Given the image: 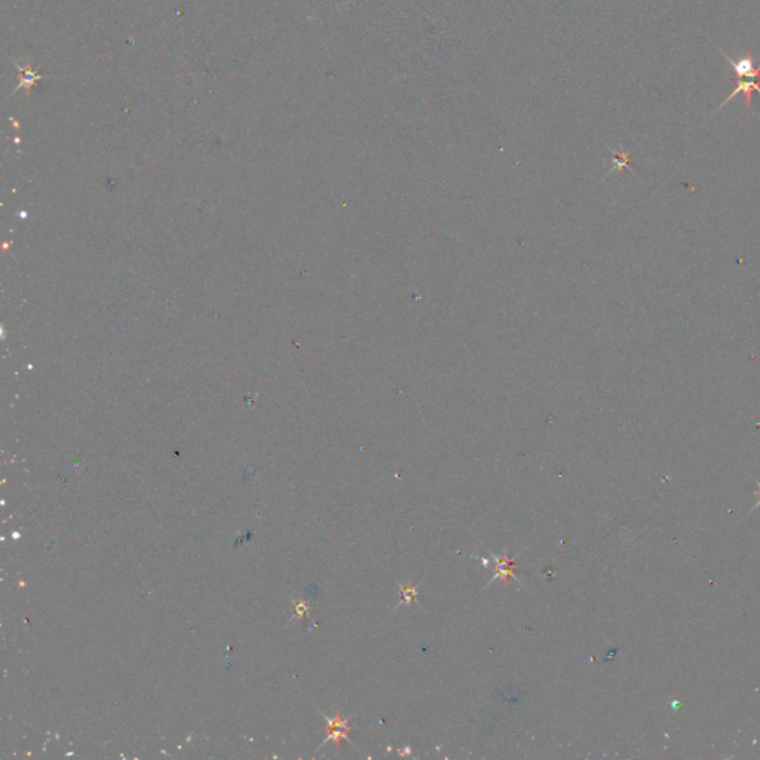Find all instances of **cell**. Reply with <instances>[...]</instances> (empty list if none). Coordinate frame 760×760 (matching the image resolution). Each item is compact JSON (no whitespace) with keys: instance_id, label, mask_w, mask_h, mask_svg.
I'll return each instance as SVG.
<instances>
[{"instance_id":"3957f363","label":"cell","mask_w":760,"mask_h":760,"mask_svg":"<svg viewBox=\"0 0 760 760\" xmlns=\"http://www.w3.org/2000/svg\"><path fill=\"white\" fill-rule=\"evenodd\" d=\"M759 93L760 94V78H737V85L734 88V91H732L730 95H728V98H725V102H723L717 110H720L723 106H725L726 103H729L732 98L737 97L738 94H744L746 97V106L747 108L750 110V107H752V94L755 93Z\"/></svg>"},{"instance_id":"7a4b0ae2","label":"cell","mask_w":760,"mask_h":760,"mask_svg":"<svg viewBox=\"0 0 760 760\" xmlns=\"http://www.w3.org/2000/svg\"><path fill=\"white\" fill-rule=\"evenodd\" d=\"M720 54L723 55V58H725L732 69H734V73L737 78H760V66L756 67L755 66V58H753V52L752 49H747V52L744 54V57H741L739 60H732L729 58L728 55L725 52Z\"/></svg>"},{"instance_id":"5b68a950","label":"cell","mask_w":760,"mask_h":760,"mask_svg":"<svg viewBox=\"0 0 760 760\" xmlns=\"http://www.w3.org/2000/svg\"><path fill=\"white\" fill-rule=\"evenodd\" d=\"M398 588L402 592V600L400 604H397V609L401 606V604H410L411 601L417 600L419 587H402V585H398Z\"/></svg>"},{"instance_id":"52a82bcc","label":"cell","mask_w":760,"mask_h":760,"mask_svg":"<svg viewBox=\"0 0 760 760\" xmlns=\"http://www.w3.org/2000/svg\"><path fill=\"white\" fill-rule=\"evenodd\" d=\"M759 487H760V486H759ZM759 503H760V502H759Z\"/></svg>"},{"instance_id":"277c9868","label":"cell","mask_w":760,"mask_h":760,"mask_svg":"<svg viewBox=\"0 0 760 760\" xmlns=\"http://www.w3.org/2000/svg\"><path fill=\"white\" fill-rule=\"evenodd\" d=\"M492 560L496 563V573L492 576V579L489 581V584L486 585V587H489L490 584H493V581H496V579L507 581L508 578H512L514 581H517L520 585H523V584H521V581L517 578V575L514 573V571H512V569H514V566L517 564V562L509 560L508 555H507V551L499 557L492 553Z\"/></svg>"},{"instance_id":"6da1fadb","label":"cell","mask_w":760,"mask_h":760,"mask_svg":"<svg viewBox=\"0 0 760 760\" xmlns=\"http://www.w3.org/2000/svg\"><path fill=\"white\" fill-rule=\"evenodd\" d=\"M14 66L18 70V85L15 87V89L12 91L11 95H9V97H12V94H15L16 91H20L23 88L25 89L27 97H30L32 88L38 85L39 80H42V79H57L58 78V76L41 75L39 69H34L30 62H25L23 66V64H18L16 61H14Z\"/></svg>"},{"instance_id":"8992f818","label":"cell","mask_w":760,"mask_h":760,"mask_svg":"<svg viewBox=\"0 0 760 760\" xmlns=\"http://www.w3.org/2000/svg\"><path fill=\"white\" fill-rule=\"evenodd\" d=\"M347 730L349 729H345V728H330L328 729V737L325 738L324 743H327V741H336V743L338 744V741L341 739H349V737H347ZM323 743V744H324Z\"/></svg>"}]
</instances>
